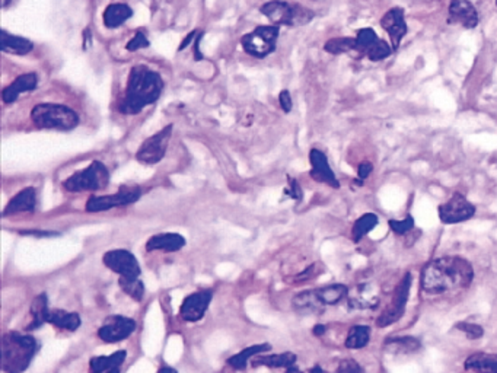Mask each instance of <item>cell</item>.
Wrapping results in <instances>:
<instances>
[{
	"mask_svg": "<svg viewBox=\"0 0 497 373\" xmlns=\"http://www.w3.org/2000/svg\"><path fill=\"white\" fill-rule=\"evenodd\" d=\"M31 120L38 129L60 131H72L81 123L77 112L70 107L53 103L37 104L31 110Z\"/></svg>",
	"mask_w": 497,
	"mask_h": 373,
	"instance_id": "obj_4",
	"label": "cell"
},
{
	"mask_svg": "<svg viewBox=\"0 0 497 373\" xmlns=\"http://www.w3.org/2000/svg\"><path fill=\"white\" fill-rule=\"evenodd\" d=\"M103 263L120 277H138L142 271L137 259L127 249H111L105 252Z\"/></svg>",
	"mask_w": 497,
	"mask_h": 373,
	"instance_id": "obj_11",
	"label": "cell"
},
{
	"mask_svg": "<svg viewBox=\"0 0 497 373\" xmlns=\"http://www.w3.org/2000/svg\"><path fill=\"white\" fill-rule=\"evenodd\" d=\"M370 340V328L368 325H353L347 334L346 347L359 350L368 346Z\"/></svg>",
	"mask_w": 497,
	"mask_h": 373,
	"instance_id": "obj_33",
	"label": "cell"
},
{
	"mask_svg": "<svg viewBox=\"0 0 497 373\" xmlns=\"http://www.w3.org/2000/svg\"><path fill=\"white\" fill-rule=\"evenodd\" d=\"M380 290L372 283L357 284L347 294V302L351 309H373L380 303Z\"/></svg>",
	"mask_w": 497,
	"mask_h": 373,
	"instance_id": "obj_18",
	"label": "cell"
},
{
	"mask_svg": "<svg viewBox=\"0 0 497 373\" xmlns=\"http://www.w3.org/2000/svg\"><path fill=\"white\" fill-rule=\"evenodd\" d=\"M12 2V0H4V8H8V5Z\"/></svg>",
	"mask_w": 497,
	"mask_h": 373,
	"instance_id": "obj_54",
	"label": "cell"
},
{
	"mask_svg": "<svg viewBox=\"0 0 497 373\" xmlns=\"http://www.w3.org/2000/svg\"><path fill=\"white\" fill-rule=\"evenodd\" d=\"M337 373H363L362 367L353 359H344L337 367Z\"/></svg>",
	"mask_w": 497,
	"mask_h": 373,
	"instance_id": "obj_42",
	"label": "cell"
},
{
	"mask_svg": "<svg viewBox=\"0 0 497 373\" xmlns=\"http://www.w3.org/2000/svg\"><path fill=\"white\" fill-rule=\"evenodd\" d=\"M47 324H51L60 329L76 331L82 324L81 315L77 312H67L63 309H53L49 313Z\"/></svg>",
	"mask_w": 497,
	"mask_h": 373,
	"instance_id": "obj_24",
	"label": "cell"
},
{
	"mask_svg": "<svg viewBox=\"0 0 497 373\" xmlns=\"http://www.w3.org/2000/svg\"><path fill=\"white\" fill-rule=\"evenodd\" d=\"M164 89V81L155 70L137 65L130 70L124 95L118 105L122 114L136 115L156 103Z\"/></svg>",
	"mask_w": 497,
	"mask_h": 373,
	"instance_id": "obj_2",
	"label": "cell"
},
{
	"mask_svg": "<svg viewBox=\"0 0 497 373\" xmlns=\"http://www.w3.org/2000/svg\"><path fill=\"white\" fill-rule=\"evenodd\" d=\"M260 11L276 27L306 25L314 18V12L311 9L296 4L283 2V0H271V2L264 4Z\"/></svg>",
	"mask_w": 497,
	"mask_h": 373,
	"instance_id": "obj_5",
	"label": "cell"
},
{
	"mask_svg": "<svg viewBox=\"0 0 497 373\" xmlns=\"http://www.w3.org/2000/svg\"><path fill=\"white\" fill-rule=\"evenodd\" d=\"M292 306L295 312L301 315H312V313H320L325 308L323 301L318 296L316 290H305L299 294H296L292 301Z\"/></svg>",
	"mask_w": 497,
	"mask_h": 373,
	"instance_id": "obj_22",
	"label": "cell"
},
{
	"mask_svg": "<svg viewBox=\"0 0 497 373\" xmlns=\"http://www.w3.org/2000/svg\"><path fill=\"white\" fill-rule=\"evenodd\" d=\"M146 47H149V40L146 38L145 32H141V31L136 32L131 40L126 44L127 51H137V50L146 48Z\"/></svg>",
	"mask_w": 497,
	"mask_h": 373,
	"instance_id": "obj_41",
	"label": "cell"
},
{
	"mask_svg": "<svg viewBox=\"0 0 497 373\" xmlns=\"http://www.w3.org/2000/svg\"><path fill=\"white\" fill-rule=\"evenodd\" d=\"M172 127L174 126L169 124L164 127L161 131H157L153 136L148 137V139L142 143V146L138 148L136 153V159L146 165H155L157 162H161L164 159L171 140Z\"/></svg>",
	"mask_w": 497,
	"mask_h": 373,
	"instance_id": "obj_8",
	"label": "cell"
},
{
	"mask_svg": "<svg viewBox=\"0 0 497 373\" xmlns=\"http://www.w3.org/2000/svg\"><path fill=\"white\" fill-rule=\"evenodd\" d=\"M105 373H120V367H117V369H112L110 372H105Z\"/></svg>",
	"mask_w": 497,
	"mask_h": 373,
	"instance_id": "obj_53",
	"label": "cell"
},
{
	"mask_svg": "<svg viewBox=\"0 0 497 373\" xmlns=\"http://www.w3.org/2000/svg\"><path fill=\"white\" fill-rule=\"evenodd\" d=\"M377 225V216L373 213H365L357 219L351 228L353 242H359L366 233H369Z\"/></svg>",
	"mask_w": 497,
	"mask_h": 373,
	"instance_id": "obj_34",
	"label": "cell"
},
{
	"mask_svg": "<svg viewBox=\"0 0 497 373\" xmlns=\"http://www.w3.org/2000/svg\"><path fill=\"white\" fill-rule=\"evenodd\" d=\"M388 223H389L391 230H392L395 235H406L407 232L413 230V228H414V219L411 218V216H407V218L403 219V221L391 219Z\"/></svg>",
	"mask_w": 497,
	"mask_h": 373,
	"instance_id": "obj_39",
	"label": "cell"
},
{
	"mask_svg": "<svg viewBox=\"0 0 497 373\" xmlns=\"http://www.w3.org/2000/svg\"><path fill=\"white\" fill-rule=\"evenodd\" d=\"M372 171H373V166H372L370 162H362V164H359V166H357V174H359V181H357V184L362 185L363 181L370 175Z\"/></svg>",
	"mask_w": 497,
	"mask_h": 373,
	"instance_id": "obj_44",
	"label": "cell"
},
{
	"mask_svg": "<svg viewBox=\"0 0 497 373\" xmlns=\"http://www.w3.org/2000/svg\"><path fill=\"white\" fill-rule=\"evenodd\" d=\"M286 373H301V370L296 369L295 366H292V367H288V372H286Z\"/></svg>",
	"mask_w": 497,
	"mask_h": 373,
	"instance_id": "obj_52",
	"label": "cell"
},
{
	"mask_svg": "<svg viewBox=\"0 0 497 373\" xmlns=\"http://www.w3.org/2000/svg\"><path fill=\"white\" fill-rule=\"evenodd\" d=\"M136 321L123 315H112L107 318L103 327L98 329V337L105 343H118L129 339L136 331Z\"/></svg>",
	"mask_w": 497,
	"mask_h": 373,
	"instance_id": "obj_13",
	"label": "cell"
},
{
	"mask_svg": "<svg viewBox=\"0 0 497 373\" xmlns=\"http://www.w3.org/2000/svg\"><path fill=\"white\" fill-rule=\"evenodd\" d=\"M186 245V238L180 233L167 232V233H157L153 235L152 238L146 242V251H164V252H176L183 249Z\"/></svg>",
	"mask_w": 497,
	"mask_h": 373,
	"instance_id": "obj_19",
	"label": "cell"
},
{
	"mask_svg": "<svg viewBox=\"0 0 497 373\" xmlns=\"http://www.w3.org/2000/svg\"><path fill=\"white\" fill-rule=\"evenodd\" d=\"M354 38H356V50L362 53L363 55H366L370 51V48L380 41V38H377L376 32L372 28L359 30V32H357Z\"/></svg>",
	"mask_w": 497,
	"mask_h": 373,
	"instance_id": "obj_36",
	"label": "cell"
},
{
	"mask_svg": "<svg viewBox=\"0 0 497 373\" xmlns=\"http://www.w3.org/2000/svg\"><path fill=\"white\" fill-rule=\"evenodd\" d=\"M38 85V76L37 73H25L18 76L16 79L4 89L2 92V100L5 104H12L18 100V96L24 93L34 91Z\"/></svg>",
	"mask_w": 497,
	"mask_h": 373,
	"instance_id": "obj_20",
	"label": "cell"
},
{
	"mask_svg": "<svg viewBox=\"0 0 497 373\" xmlns=\"http://www.w3.org/2000/svg\"><path fill=\"white\" fill-rule=\"evenodd\" d=\"M474 279L472 266L458 255L441 257L427 263L422 271V289L429 294H442L449 290L464 289Z\"/></svg>",
	"mask_w": 497,
	"mask_h": 373,
	"instance_id": "obj_1",
	"label": "cell"
},
{
	"mask_svg": "<svg viewBox=\"0 0 497 373\" xmlns=\"http://www.w3.org/2000/svg\"><path fill=\"white\" fill-rule=\"evenodd\" d=\"M311 373H328V372H325L323 367H320V366H315V367H312L311 369Z\"/></svg>",
	"mask_w": 497,
	"mask_h": 373,
	"instance_id": "obj_51",
	"label": "cell"
},
{
	"mask_svg": "<svg viewBox=\"0 0 497 373\" xmlns=\"http://www.w3.org/2000/svg\"><path fill=\"white\" fill-rule=\"evenodd\" d=\"M133 16V9L124 4H111L104 11V25L110 30L122 27Z\"/></svg>",
	"mask_w": 497,
	"mask_h": 373,
	"instance_id": "obj_27",
	"label": "cell"
},
{
	"mask_svg": "<svg viewBox=\"0 0 497 373\" xmlns=\"http://www.w3.org/2000/svg\"><path fill=\"white\" fill-rule=\"evenodd\" d=\"M118 286L136 302H141L145 298V284L138 277H120Z\"/></svg>",
	"mask_w": 497,
	"mask_h": 373,
	"instance_id": "obj_35",
	"label": "cell"
},
{
	"mask_svg": "<svg viewBox=\"0 0 497 373\" xmlns=\"http://www.w3.org/2000/svg\"><path fill=\"white\" fill-rule=\"evenodd\" d=\"M448 22L471 30L479 25V13L470 0H452L449 5Z\"/></svg>",
	"mask_w": 497,
	"mask_h": 373,
	"instance_id": "obj_17",
	"label": "cell"
},
{
	"mask_svg": "<svg viewBox=\"0 0 497 373\" xmlns=\"http://www.w3.org/2000/svg\"><path fill=\"white\" fill-rule=\"evenodd\" d=\"M126 358H127L126 350H118L110 356L92 358L89 362L91 373H104V372H110L112 369L120 367L126 362Z\"/></svg>",
	"mask_w": 497,
	"mask_h": 373,
	"instance_id": "obj_26",
	"label": "cell"
},
{
	"mask_svg": "<svg viewBox=\"0 0 497 373\" xmlns=\"http://www.w3.org/2000/svg\"><path fill=\"white\" fill-rule=\"evenodd\" d=\"M195 35H197V31H193L191 34H188L187 38H184V41L181 43V46H180V48H178V50L183 51L186 47H188V46L191 44V41H193V38H195Z\"/></svg>",
	"mask_w": 497,
	"mask_h": 373,
	"instance_id": "obj_47",
	"label": "cell"
},
{
	"mask_svg": "<svg viewBox=\"0 0 497 373\" xmlns=\"http://www.w3.org/2000/svg\"><path fill=\"white\" fill-rule=\"evenodd\" d=\"M31 318L32 321L28 324L27 327V331H34V329H38L39 327H41L43 324L47 322V318H49V313H50V309H49V296H47V293H39L38 296L34 298L32 303H31Z\"/></svg>",
	"mask_w": 497,
	"mask_h": 373,
	"instance_id": "obj_25",
	"label": "cell"
},
{
	"mask_svg": "<svg viewBox=\"0 0 497 373\" xmlns=\"http://www.w3.org/2000/svg\"><path fill=\"white\" fill-rule=\"evenodd\" d=\"M456 328H458V329L463 331V332H465V336H467L470 340L482 339L483 334H484V329H483L480 325L471 324V322H460V324H456Z\"/></svg>",
	"mask_w": 497,
	"mask_h": 373,
	"instance_id": "obj_40",
	"label": "cell"
},
{
	"mask_svg": "<svg viewBox=\"0 0 497 373\" xmlns=\"http://www.w3.org/2000/svg\"><path fill=\"white\" fill-rule=\"evenodd\" d=\"M38 343L34 337L21 332H8L2 341V370L6 373H22L28 369L37 355Z\"/></svg>",
	"mask_w": 497,
	"mask_h": 373,
	"instance_id": "obj_3",
	"label": "cell"
},
{
	"mask_svg": "<svg viewBox=\"0 0 497 373\" xmlns=\"http://www.w3.org/2000/svg\"><path fill=\"white\" fill-rule=\"evenodd\" d=\"M277 40H279V27H258L241 38V46L247 54L255 58H264L276 50Z\"/></svg>",
	"mask_w": 497,
	"mask_h": 373,
	"instance_id": "obj_7",
	"label": "cell"
},
{
	"mask_svg": "<svg viewBox=\"0 0 497 373\" xmlns=\"http://www.w3.org/2000/svg\"><path fill=\"white\" fill-rule=\"evenodd\" d=\"M410 287H411V274L407 273L406 276L403 277V280L399 283V286H396L391 305L382 312V315H380V318L376 320L377 327H381V328L388 327L389 324L396 322L403 317L407 301H408Z\"/></svg>",
	"mask_w": 497,
	"mask_h": 373,
	"instance_id": "obj_10",
	"label": "cell"
},
{
	"mask_svg": "<svg viewBox=\"0 0 497 373\" xmlns=\"http://www.w3.org/2000/svg\"><path fill=\"white\" fill-rule=\"evenodd\" d=\"M381 27L388 32V35L391 38L392 50L399 48L400 43L403 41V38L407 34L404 11L400 8L389 9L381 19Z\"/></svg>",
	"mask_w": 497,
	"mask_h": 373,
	"instance_id": "obj_15",
	"label": "cell"
},
{
	"mask_svg": "<svg viewBox=\"0 0 497 373\" xmlns=\"http://www.w3.org/2000/svg\"><path fill=\"white\" fill-rule=\"evenodd\" d=\"M309 162H311V176L312 180L318 183L328 184L333 188H340V183L337 180L334 171L330 168L328 159L324 152L312 149L309 152Z\"/></svg>",
	"mask_w": 497,
	"mask_h": 373,
	"instance_id": "obj_16",
	"label": "cell"
},
{
	"mask_svg": "<svg viewBox=\"0 0 497 373\" xmlns=\"http://www.w3.org/2000/svg\"><path fill=\"white\" fill-rule=\"evenodd\" d=\"M325 325H321V324H318V325H315L314 327V329H312V332H314V336H316V337H321L323 336V334L325 332Z\"/></svg>",
	"mask_w": 497,
	"mask_h": 373,
	"instance_id": "obj_48",
	"label": "cell"
},
{
	"mask_svg": "<svg viewBox=\"0 0 497 373\" xmlns=\"http://www.w3.org/2000/svg\"><path fill=\"white\" fill-rule=\"evenodd\" d=\"M142 195V190L133 187V188H122L115 194H107V195H92L86 202V211L89 213H98V211H107L114 207H122V206H129L136 203Z\"/></svg>",
	"mask_w": 497,
	"mask_h": 373,
	"instance_id": "obj_9",
	"label": "cell"
},
{
	"mask_svg": "<svg viewBox=\"0 0 497 373\" xmlns=\"http://www.w3.org/2000/svg\"><path fill=\"white\" fill-rule=\"evenodd\" d=\"M422 343L415 337H389L385 341V348L394 355H411L420 350Z\"/></svg>",
	"mask_w": 497,
	"mask_h": 373,
	"instance_id": "obj_29",
	"label": "cell"
},
{
	"mask_svg": "<svg viewBox=\"0 0 497 373\" xmlns=\"http://www.w3.org/2000/svg\"><path fill=\"white\" fill-rule=\"evenodd\" d=\"M391 53H392L391 46L387 41L380 40L370 48V51L366 54V57L372 62H380V60H384V58L388 57Z\"/></svg>",
	"mask_w": 497,
	"mask_h": 373,
	"instance_id": "obj_38",
	"label": "cell"
},
{
	"mask_svg": "<svg viewBox=\"0 0 497 373\" xmlns=\"http://www.w3.org/2000/svg\"><path fill=\"white\" fill-rule=\"evenodd\" d=\"M110 171L99 161H93L82 171H77L63 183V187L70 192L99 191L108 185Z\"/></svg>",
	"mask_w": 497,
	"mask_h": 373,
	"instance_id": "obj_6",
	"label": "cell"
},
{
	"mask_svg": "<svg viewBox=\"0 0 497 373\" xmlns=\"http://www.w3.org/2000/svg\"><path fill=\"white\" fill-rule=\"evenodd\" d=\"M212 299H213L212 290H200L188 294L180 308L181 318L187 322L200 321L205 317V313L207 312Z\"/></svg>",
	"mask_w": 497,
	"mask_h": 373,
	"instance_id": "obj_14",
	"label": "cell"
},
{
	"mask_svg": "<svg viewBox=\"0 0 497 373\" xmlns=\"http://www.w3.org/2000/svg\"><path fill=\"white\" fill-rule=\"evenodd\" d=\"M271 346L264 343V344H255V346H251V347H247L244 348L243 351L238 353V355L232 356L231 359H228V365L232 366L233 369L236 370H244L247 367V363L251 358L257 356V355H262V353L270 350Z\"/></svg>",
	"mask_w": 497,
	"mask_h": 373,
	"instance_id": "obj_30",
	"label": "cell"
},
{
	"mask_svg": "<svg viewBox=\"0 0 497 373\" xmlns=\"http://www.w3.org/2000/svg\"><path fill=\"white\" fill-rule=\"evenodd\" d=\"M296 363V355L295 353L286 351L282 353V355H271V356H266V358H255L252 360V366L258 367V366H267V367H292Z\"/></svg>",
	"mask_w": 497,
	"mask_h": 373,
	"instance_id": "obj_32",
	"label": "cell"
},
{
	"mask_svg": "<svg viewBox=\"0 0 497 373\" xmlns=\"http://www.w3.org/2000/svg\"><path fill=\"white\" fill-rule=\"evenodd\" d=\"M35 204H37V191L34 187H27L11 199V202L6 204L4 210V218L22 211H32L35 209Z\"/></svg>",
	"mask_w": 497,
	"mask_h": 373,
	"instance_id": "obj_21",
	"label": "cell"
},
{
	"mask_svg": "<svg viewBox=\"0 0 497 373\" xmlns=\"http://www.w3.org/2000/svg\"><path fill=\"white\" fill-rule=\"evenodd\" d=\"M496 2H497V0H496Z\"/></svg>",
	"mask_w": 497,
	"mask_h": 373,
	"instance_id": "obj_55",
	"label": "cell"
},
{
	"mask_svg": "<svg viewBox=\"0 0 497 373\" xmlns=\"http://www.w3.org/2000/svg\"><path fill=\"white\" fill-rule=\"evenodd\" d=\"M157 373H178V372L175 369L169 367V366H164V367H161V369L157 370Z\"/></svg>",
	"mask_w": 497,
	"mask_h": 373,
	"instance_id": "obj_50",
	"label": "cell"
},
{
	"mask_svg": "<svg viewBox=\"0 0 497 373\" xmlns=\"http://www.w3.org/2000/svg\"><path fill=\"white\" fill-rule=\"evenodd\" d=\"M327 53L331 54H343L349 53L351 50H356V38H333V40L327 41L324 46Z\"/></svg>",
	"mask_w": 497,
	"mask_h": 373,
	"instance_id": "obj_37",
	"label": "cell"
},
{
	"mask_svg": "<svg viewBox=\"0 0 497 373\" xmlns=\"http://www.w3.org/2000/svg\"><path fill=\"white\" fill-rule=\"evenodd\" d=\"M279 104L282 107V110L285 112H290L292 111V107H293V101H292V96L289 93V91H282L279 93Z\"/></svg>",
	"mask_w": 497,
	"mask_h": 373,
	"instance_id": "obj_45",
	"label": "cell"
},
{
	"mask_svg": "<svg viewBox=\"0 0 497 373\" xmlns=\"http://www.w3.org/2000/svg\"><path fill=\"white\" fill-rule=\"evenodd\" d=\"M22 235H37V237H51V232H35V230H22Z\"/></svg>",
	"mask_w": 497,
	"mask_h": 373,
	"instance_id": "obj_49",
	"label": "cell"
},
{
	"mask_svg": "<svg viewBox=\"0 0 497 373\" xmlns=\"http://www.w3.org/2000/svg\"><path fill=\"white\" fill-rule=\"evenodd\" d=\"M316 292H318V296H320V299L323 301V303L325 306H330V305H337L339 302H342L344 298H347L349 287L344 284L335 283V284L324 286L321 289H316Z\"/></svg>",
	"mask_w": 497,
	"mask_h": 373,
	"instance_id": "obj_31",
	"label": "cell"
},
{
	"mask_svg": "<svg viewBox=\"0 0 497 373\" xmlns=\"http://www.w3.org/2000/svg\"><path fill=\"white\" fill-rule=\"evenodd\" d=\"M465 369L477 373H497V353H475L465 360Z\"/></svg>",
	"mask_w": 497,
	"mask_h": 373,
	"instance_id": "obj_28",
	"label": "cell"
},
{
	"mask_svg": "<svg viewBox=\"0 0 497 373\" xmlns=\"http://www.w3.org/2000/svg\"><path fill=\"white\" fill-rule=\"evenodd\" d=\"M288 181H289V187L285 190V194L289 195V197L293 200H302V190L299 184H297V181L295 178H290V176H288Z\"/></svg>",
	"mask_w": 497,
	"mask_h": 373,
	"instance_id": "obj_43",
	"label": "cell"
},
{
	"mask_svg": "<svg viewBox=\"0 0 497 373\" xmlns=\"http://www.w3.org/2000/svg\"><path fill=\"white\" fill-rule=\"evenodd\" d=\"M475 214V206L471 204L461 192H455L452 197L439 206V218L445 225H456L470 221Z\"/></svg>",
	"mask_w": 497,
	"mask_h": 373,
	"instance_id": "obj_12",
	"label": "cell"
},
{
	"mask_svg": "<svg viewBox=\"0 0 497 373\" xmlns=\"http://www.w3.org/2000/svg\"><path fill=\"white\" fill-rule=\"evenodd\" d=\"M2 44H0V48H2L4 53L8 54H15V55H25L28 53L32 51L34 44L27 40L24 37H18V35H12L8 31L2 30Z\"/></svg>",
	"mask_w": 497,
	"mask_h": 373,
	"instance_id": "obj_23",
	"label": "cell"
},
{
	"mask_svg": "<svg viewBox=\"0 0 497 373\" xmlns=\"http://www.w3.org/2000/svg\"><path fill=\"white\" fill-rule=\"evenodd\" d=\"M202 37H203V34H198V37L195 38V48H194L195 60H202V58H203V55H202V53H200V48H198V47H200V40H202Z\"/></svg>",
	"mask_w": 497,
	"mask_h": 373,
	"instance_id": "obj_46",
	"label": "cell"
}]
</instances>
